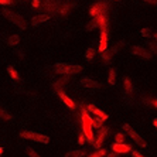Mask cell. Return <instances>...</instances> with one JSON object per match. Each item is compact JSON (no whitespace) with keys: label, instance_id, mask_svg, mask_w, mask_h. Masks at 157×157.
<instances>
[{"label":"cell","instance_id":"8fae6325","mask_svg":"<svg viewBox=\"0 0 157 157\" xmlns=\"http://www.w3.org/2000/svg\"><path fill=\"white\" fill-rule=\"evenodd\" d=\"M58 95H59V98L62 99V102L65 103L68 108H71V109H74V108H75V103H74V101L70 98V96H67L62 91H58Z\"/></svg>","mask_w":157,"mask_h":157},{"label":"cell","instance_id":"ba28073f","mask_svg":"<svg viewBox=\"0 0 157 157\" xmlns=\"http://www.w3.org/2000/svg\"><path fill=\"white\" fill-rule=\"evenodd\" d=\"M105 11H106V4L105 3H98L91 9L89 13H91V16L96 17V16H99V14H105Z\"/></svg>","mask_w":157,"mask_h":157},{"label":"cell","instance_id":"484cf974","mask_svg":"<svg viewBox=\"0 0 157 157\" xmlns=\"http://www.w3.org/2000/svg\"><path fill=\"white\" fill-rule=\"evenodd\" d=\"M124 142V136L122 133H117L116 135V143H123Z\"/></svg>","mask_w":157,"mask_h":157},{"label":"cell","instance_id":"7a4b0ae2","mask_svg":"<svg viewBox=\"0 0 157 157\" xmlns=\"http://www.w3.org/2000/svg\"><path fill=\"white\" fill-rule=\"evenodd\" d=\"M92 128H94V121L86 113H82V129H84V136L86 137L88 142H94Z\"/></svg>","mask_w":157,"mask_h":157},{"label":"cell","instance_id":"6da1fadb","mask_svg":"<svg viewBox=\"0 0 157 157\" xmlns=\"http://www.w3.org/2000/svg\"><path fill=\"white\" fill-rule=\"evenodd\" d=\"M54 71L57 74H62V75H72V74H79L82 71V67L65 64V62H57L54 65Z\"/></svg>","mask_w":157,"mask_h":157},{"label":"cell","instance_id":"cb8c5ba5","mask_svg":"<svg viewBox=\"0 0 157 157\" xmlns=\"http://www.w3.org/2000/svg\"><path fill=\"white\" fill-rule=\"evenodd\" d=\"M27 154H29L30 157H41L40 154L37 153V151H34L33 149H30V147H27Z\"/></svg>","mask_w":157,"mask_h":157},{"label":"cell","instance_id":"836d02e7","mask_svg":"<svg viewBox=\"0 0 157 157\" xmlns=\"http://www.w3.org/2000/svg\"><path fill=\"white\" fill-rule=\"evenodd\" d=\"M153 124H154V126H156V128H157V119H154V121H153Z\"/></svg>","mask_w":157,"mask_h":157},{"label":"cell","instance_id":"7c38bea8","mask_svg":"<svg viewBox=\"0 0 157 157\" xmlns=\"http://www.w3.org/2000/svg\"><path fill=\"white\" fill-rule=\"evenodd\" d=\"M106 133H108V128H102V129H101V133H99L98 139H96V142H95V147H101V146H102Z\"/></svg>","mask_w":157,"mask_h":157},{"label":"cell","instance_id":"e575fe53","mask_svg":"<svg viewBox=\"0 0 157 157\" xmlns=\"http://www.w3.org/2000/svg\"><path fill=\"white\" fill-rule=\"evenodd\" d=\"M153 36H154V38H156V41H157V31L156 33H153Z\"/></svg>","mask_w":157,"mask_h":157},{"label":"cell","instance_id":"1f68e13d","mask_svg":"<svg viewBox=\"0 0 157 157\" xmlns=\"http://www.w3.org/2000/svg\"><path fill=\"white\" fill-rule=\"evenodd\" d=\"M34 7H37V6H38V4H40V3H38V0H34Z\"/></svg>","mask_w":157,"mask_h":157},{"label":"cell","instance_id":"5bb4252c","mask_svg":"<svg viewBox=\"0 0 157 157\" xmlns=\"http://www.w3.org/2000/svg\"><path fill=\"white\" fill-rule=\"evenodd\" d=\"M119 45H122L121 43L117 44V45H115L113 48H112V51H108V52H103V59H105L106 62L109 61V59H112V57H113V54L117 51V48H119Z\"/></svg>","mask_w":157,"mask_h":157},{"label":"cell","instance_id":"7402d4cb","mask_svg":"<svg viewBox=\"0 0 157 157\" xmlns=\"http://www.w3.org/2000/svg\"><path fill=\"white\" fill-rule=\"evenodd\" d=\"M95 50H94V48H88L86 50V52H85V55H86V58L88 59H92L94 58V57H95Z\"/></svg>","mask_w":157,"mask_h":157},{"label":"cell","instance_id":"e0dca14e","mask_svg":"<svg viewBox=\"0 0 157 157\" xmlns=\"http://www.w3.org/2000/svg\"><path fill=\"white\" fill-rule=\"evenodd\" d=\"M108 81H109L110 85H115V82H116V72H115V70H112V68H110V71H109Z\"/></svg>","mask_w":157,"mask_h":157},{"label":"cell","instance_id":"8992f818","mask_svg":"<svg viewBox=\"0 0 157 157\" xmlns=\"http://www.w3.org/2000/svg\"><path fill=\"white\" fill-rule=\"evenodd\" d=\"M132 52L135 55H137V57H142V58H144V59L151 58V54H150L144 47H140V45H135V47L132 48Z\"/></svg>","mask_w":157,"mask_h":157},{"label":"cell","instance_id":"d6986e66","mask_svg":"<svg viewBox=\"0 0 157 157\" xmlns=\"http://www.w3.org/2000/svg\"><path fill=\"white\" fill-rule=\"evenodd\" d=\"M94 113H95L99 119H102V121H106V119H108V115H106L105 112H102V110H99V109H95L94 110Z\"/></svg>","mask_w":157,"mask_h":157},{"label":"cell","instance_id":"603a6c76","mask_svg":"<svg viewBox=\"0 0 157 157\" xmlns=\"http://www.w3.org/2000/svg\"><path fill=\"white\" fill-rule=\"evenodd\" d=\"M124 88H126V91L130 94L133 91V88H132V84H130V79L129 78H124Z\"/></svg>","mask_w":157,"mask_h":157},{"label":"cell","instance_id":"ac0fdd59","mask_svg":"<svg viewBox=\"0 0 157 157\" xmlns=\"http://www.w3.org/2000/svg\"><path fill=\"white\" fill-rule=\"evenodd\" d=\"M147 47H149V50L153 54L157 55V41H150V43H147Z\"/></svg>","mask_w":157,"mask_h":157},{"label":"cell","instance_id":"ffe728a7","mask_svg":"<svg viewBox=\"0 0 157 157\" xmlns=\"http://www.w3.org/2000/svg\"><path fill=\"white\" fill-rule=\"evenodd\" d=\"M18 43H20V37H18V36L9 37V44H10V45H17Z\"/></svg>","mask_w":157,"mask_h":157},{"label":"cell","instance_id":"4316f807","mask_svg":"<svg viewBox=\"0 0 157 157\" xmlns=\"http://www.w3.org/2000/svg\"><path fill=\"white\" fill-rule=\"evenodd\" d=\"M132 156H133V157H143L142 154L137 151V150H133V151H132Z\"/></svg>","mask_w":157,"mask_h":157},{"label":"cell","instance_id":"52a82bcc","mask_svg":"<svg viewBox=\"0 0 157 157\" xmlns=\"http://www.w3.org/2000/svg\"><path fill=\"white\" fill-rule=\"evenodd\" d=\"M106 48H108V30L102 29V31H101V41H99V51L105 52Z\"/></svg>","mask_w":157,"mask_h":157},{"label":"cell","instance_id":"44dd1931","mask_svg":"<svg viewBox=\"0 0 157 157\" xmlns=\"http://www.w3.org/2000/svg\"><path fill=\"white\" fill-rule=\"evenodd\" d=\"M0 117H2V119H4V121H10V119H11V115L7 113L6 110H3L2 108H0Z\"/></svg>","mask_w":157,"mask_h":157},{"label":"cell","instance_id":"83f0119b","mask_svg":"<svg viewBox=\"0 0 157 157\" xmlns=\"http://www.w3.org/2000/svg\"><path fill=\"white\" fill-rule=\"evenodd\" d=\"M102 154H105V151H103V150H101V151H98V153H95V154H92L91 157H101L102 156Z\"/></svg>","mask_w":157,"mask_h":157},{"label":"cell","instance_id":"4dcf8cb0","mask_svg":"<svg viewBox=\"0 0 157 157\" xmlns=\"http://www.w3.org/2000/svg\"><path fill=\"white\" fill-rule=\"evenodd\" d=\"M88 109L91 110V112H94V110H95L96 108H95V106H94V105H89V106H88Z\"/></svg>","mask_w":157,"mask_h":157},{"label":"cell","instance_id":"f1b7e54d","mask_svg":"<svg viewBox=\"0 0 157 157\" xmlns=\"http://www.w3.org/2000/svg\"><path fill=\"white\" fill-rule=\"evenodd\" d=\"M0 4H11V0H0Z\"/></svg>","mask_w":157,"mask_h":157},{"label":"cell","instance_id":"5b68a950","mask_svg":"<svg viewBox=\"0 0 157 157\" xmlns=\"http://www.w3.org/2000/svg\"><path fill=\"white\" fill-rule=\"evenodd\" d=\"M123 129L126 130V133H128L129 136L132 137V140L136 143V144H139L140 147H146L147 144H146V142H144V139H143L142 136L137 133L136 130H133V128H132L130 124H123Z\"/></svg>","mask_w":157,"mask_h":157},{"label":"cell","instance_id":"9c48e42d","mask_svg":"<svg viewBox=\"0 0 157 157\" xmlns=\"http://www.w3.org/2000/svg\"><path fill=\"white\" fill-rule=\"evenodd\" d=\"M81 84L84 85L85 88H89V89H98L101 86V84H98L96 81L91 79V78H82L81 79Z\"/></svg>","mask_w":157,"mask_h":157},{"label":"cell","instance_id":"2e32d148","mask_svg":"<svg viewBox=\"0 0 157 157\" xmlns=\"http://www.w3.org/2000/svg\"><path fill=\"white\" fill-rule=\"evenodd\" d=\"M7 72L10 74V77L13 78V79H16V81H18V79H20V77H18L17 71H16V70H14V68H13V67H11V65H9V67H7Z\"/></svg>","mask_w":157,"mask_h":157},{"label":"cell","instance_id":"9a60e30c","mask_svg":"<svg viewBox=\"0 0 157 157\" xmlns=\"http://www.w3.org/2000/svg\"><path fill=\"white\" fill-rule=\"evenodd\" d=\"M82 156H85L84 150H72V151L65 154V157H82Z\"/></svg>","mask_w":157,"mask_h":157},{"label":"cell","instance_id":"277c9868","mask_svg":"<svg viewBox=\"0 0 157 157\" xmlns=\"http://www.w3.org/2000/svg\"><path fill=\"white\" fill-rule=\"evenodd\" d=\"M20 136H21L23 139H29V140H33V142H37V143H48L50 142V137H48V136L40 135V133H36V132H21Z\"/></svg>","mask_w":157,"mask_h":157},{"label":"cell","instance_id":"3957f363","mask_svg":"<svg viewBox=\"0 0 157 157\" xmlns=\"http://www.w3.org/2000/svg\"><path fill=\"white\" fill-rule=\"evenodd\" d=\"M2 14H3L6 18H9L13 24H16L17 27H20V29H23V30L27 29V23H26V20H24L21 16L16 14V13H13V11L6 10V9H4V10H2Z\"/></svg>","mask_w":157,"mask_h":157},{"label":"cell","instance_id":"d6a6232c","mask_svg":"<svg viewBox=\"0 0 157 157\" xmlns=\"http://www.w3.org/2000/svg\"><path fill=\"white\" fill-rule=\"evenodd\" d=\"M151 103H153V106H154V108H157V99H154V101H153V102H151Z\"/></svg>","mask_w":157,"mask_h":157},{"label":"cell","instance_id":"d590c367","mask_svg":"<svg viewBox=\"0 0 157 157\" xmlns=\"http://www.w3.org/2000/svg\"><path fill=\"white\" fill-rule=\"evenodd\" d=\"M62 2H65V3H68V2H71V0H62Z\"/></svg>","mask_w":157,"mask_h":157},{"label":"cell","instance_id":"d4e9b609","mask_svg":"<svg viewBox=\"0 0 157 157\" xmlns=\"http://www.w3.org/2000/svg\"><path fill=\"white\" fill-rule=\"evenodd\" d=\"M142 36H143V37L151 36V30H150V29H143V30H142Z\"/></svg>","mask_w":157,"mask_h":157},{"label":"cell","instance_id":"4fadbf2b","mask_svg":"<svg viewBox=\"0 0 157 157\" xmlns=\"http://www.w3.org/2000/svg\"><path fill=\"white\" fill-rule=\"evenodd\" d=\"M48 18H50V16L48 14H40V16H36V17L31 20V24L33 26H37V24H40V23H44L47 21Z\"/></svg>","mask_w":157,"mask_h":157},{"label":"cell","instance_id":"f546056e","mask_svg":"<svg viewBox=\"0 0 157 157\" xmlns=\"http://www.w3.org/2000/svg\"><path fill=\"white\" fill-rule=\"evenodd\" d=\"M146 3H150V4H157V0H143Z\"/></svg>","mask_w":157,"mask_h":157},{"label":"cell","instance_id":"30bf717a","mask_svg":"<svg viewBox=\"0 0 157 157\" xmlns=\"http://www.w3.org/2000/svg\"><path fill=\"white\" fill-rule=\"evenodd\" d=\"M112 150L116 153H128L130 151V146L129 144H123V143H115L112 146Z\"/></svg>","mask_w":157,"mask_h":157}]
</instances>
